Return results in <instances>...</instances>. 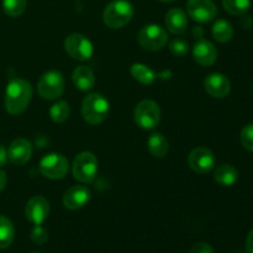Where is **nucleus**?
<instances>
[{
	"label": "nucleus",
	"instance_id": "nucleus-15",
	"mask_svg": "<svg viewBox=\"0 0 253 253\" xmlns=\"http://www.w3.org/2000/svg\"><path fill=\"white\" fill-rule=\"evenodd\" d=\"M90 200V190L84 185H74L63 195V205L69 210H79Z\"/></svg>",
	"mask_w": 253,
	"mask_h": 253
},
{
	"label": "nucleus",
	"instance_id": "nucleus-29",
	"mask_svg": "<svg viewBox=\"0 0 253 253\" xmlns=\"http://www.w3.org/2000/svg\"><path fill=\"white\" fill-rule=\"evenodd\" d=\"M31 240L35 245H43L48 240V234L41 225H35V227L31 231Z\"/></svg>",
	"mask_w": 253,
	"mask_h": 253
},
{
	"label": "nucleus",
	"instance_id": "nucleus-26",
	"mask_svg": "<svg viewBox=\"0 0 253 253\" xmlns=\"http://www.w3.org/2000/svg\"><path fill=\"white\" fill-rule=\"evenodd\" d=\"M27 0H2V10L10 17H17L24 14Z\"/></svg>",
	"mask_w": 253,
	"mask_h": 253
},
{
	"label": "nucleus",
	"instance_id": "nucleus-25",
	"mask_svg": "<svg viewBox=\"0 0 253 253\" xmlns=\"http://www.w3.org/2000/svg\"><path fill=\"white\" fill-rule=\"evenodd\" d=\"M222 6L231 15H244L251 6V0H222Z\"/></svg>",
	"mask_w": 253,
	"mask_h": 253
},
{
	"label": "nucleus",
	"instance_id": "nucleus-10",
	"mask_svg": "<svg viewBox=\"0 0 253 253\" xmlns=\"http://www.w3.org/2000/svg\"><path fill=\"white\" fill-rule=\"evenodd\" d=\"M187 11L194 21L210 22L217 14V7L212 0H189Z\"/></svg>",
	"mask_w": 253,
	"mask_h": 253
},
{
	"label": "nucleus",
	"instance_id": "nucleus-20",
	"mask_svg": "<svg viewBox=\"0 0 253 253\" xmlns=\"http://www.w3.org/2000/svg\"><path fill=\"white\" fill-rule=\"evenodd\" d=\"M148 151H150L151 155L156 158H162L167 155L168 152V141L167 138L165 137L161 133H152L148 138Z\"/></svg>",
	"mask_w": 253,
	"mask_h": 253
},
{
	"label": "nucleus",
	"instance_id": "nucleus-33",
	"mask_svg": "<svg viewBox=\"0 0 253 253\" xmlns=\"http://www.w3.org/2000/svg\"><path fill=\"white\" fill-rule=\"evenodd\" d=\"M6 182H7L6 174H5L4 170L0 169V193H1L2 190L5 189V187H6Z\"/></svg>",
	"mask_w": 253,
	"mask_h": 253
},
{
	"label": "nucleus",
	"instance_id": "nucleus-18",
	"mask_svg": "<svg viewBox=\"0 0 253 253\" xmlns=\"http://www.w3.org/2000/svg\"><path fill=\"white\" fill-rule=\"evenodd\" d=\"M72 81H73L74 85L79 90L86 91L90 90L94 86V84H95V76H94V72L89 67L79 66L74 69Z\"/></svg>",
	"mask_w": 253,
	"mask_h": 253
},
{
	"label": "nucleus",
	"instance_id": "nucleus-23",
	"mask_svg": "<svg viewBox=\"0 0 253 253\" xmlns=\"http://www.w3.org/2000/svg\"><path fill=\"white\" fill-rule=\"evenodd\" d=\"M211 34L217 42L225 43V42H229L232 39V36H234V29H232L231 24L227 22L226 20H219L212 26Z\"/></svg>",
	"mask_w": 253,
	"mask_h": 253
},
{
	"label": "nucleus",
	"instance_id": "nucleus-2",
	"mask_svg": "<svg viewBox=\"0 0 253 253\" xmlns=\"http://www.w3.org/2000/svg\"><path fill=\"white\" fill-rule=\"evenodd\" d=\"M110 105L105 96L99 93L89 94L82 103V115L90 125H98L106 120Z\"/></svg>",
	"mask_w": 253,
	"mask_h": 253
},
{
	"label": "nucleus",
	"instance_id": "nucleus-34",
	"mask_svg": "<svg viewBox=\"0 0 253 253\" xmlns=\"http://www.w3.org/2000/svg\"><path fill=\"white\" fill-rule=\"evenodd\" d=\"M160 1H162V2H172V1H174V0H160Z\"/></svg>",
	"mask_w": 253,
	"mask_h": 253
},
{
	"label": "nucleus",
	"instance_id": "nucleus-11",
	"mask_svg": "<svg viewBox=\"0 0 253 253\" xmlns=\"http://www.w3.org/2000/svg\"><path fill=\"white\" fill-rule=\"evenodd\" d=\"M215 161L214 153L207 147L194 148L188 157L189 167L199 174L209 173L215 167Z\"/></svg>",
	"mask_w": 253,
	"mask_h": 253
},
{
	"label": "nucleus",
	"instance_id": "nucleus-28",
	"mask_svg": "<svg viewBox=\"0 0 253 253\" xmlns=\"http://www.w3.org/2000/svg\"><path fill=\"white\" fill-rule=\"evenodd\" d=\"M240 138H241L242 146L250 152H253V124L246 125L242 128Z\"/></svg>",
	"mask_w": 253,
	"mask_h": 253
},
{
	"label": "nucleus",
	"instance_id": "nucleus-35",
	"mask_svg": "<svg viewBox=\"0 0 253 253\" xmlns=\"http://www.w3.org/2000/svg\"><path fill=\"white\" fill-rule=\"evenodd\" d=\"M31 253H40V252H31Z\"/></svg>",
	"mask_w": 253,
	"mask_h": 253
},
{
	"label": "nucleus",
	"instance_id": "nucleus-16",
	"mask_svg": "<svg viewBox=\"0 0 253 253\" xmlns=\"http://www.w3.org/2000/svg\"><path fill=\"white\" fill-rule=\"evenodd\" d=\"M193 58L203 67L212 66L217 59V51L210 41L200 40L193 47Z\"/></svg>",
	"mask_w": 253,
	"mask_h": 253
},
{
	"label": "nucleus",
	"instance_id": "nucleus-4",
	"mask_svg": "<svg viewBox=\"0 0 253 253\" xmlns=\"http://www.w3.org/2000/svg\"><path fill=\"white\" fill-rule=\"evenodd\" d=\"M73 177L81 183H91L98 173V160L91 152H81L73 161L72 166Z\"/></svg>",
	"mask_w": 253,
	"mask_h": 253
},
{
	"label": "nucleus",
	"instance_id": "nucleus-7",
	"mask_svg": "<svg viewBox=\"0 0 253 253\" xmlns=\"http://www.w3.org/2000/svg\"><path fill=\"white\" fill-rule=\"evenodd\" d=\"M167 32L160 25H147V26H143L138 32V43L146 51H160L167 44Z\"/></svg>",
	"mask_w": 253,
	"mask_h": 253
},
{
	"label": "nucleus",
	"instance_id": "nucleus-21",
	"mask_svg": "<svg viewBox=\"0 0 253 253\" xmlns=\"http://www.w3.org/2000/svg\"><path fill=\"white\" fill-rule=\"evenodd\" d=\"M15 237V229L11 220L0 215V250H5L12 244Z\"/></svg>",
	"mask_w": 253,
	"mask_h": 253
},
{
	"label": "nucleus",
	"instance_id": "nucleus-19",
	"mask_svg": "<svg viewBox=\"0 0 253 253\" xmlns=\"http://www.w3.org/2000/svg\"><path fill=\"white\" fill-rule=\"evenodd\" d=\"M214 179L222 187H231L239 179V172L231 165H222L215 169Z\"/></svg>",
	"mask_w": 253,
	"mask_h": 253
},
{
	"label": "nucleus",
	"instance_id": "nucleus-17",
	"mask_svg": "<svg viewBox=\"0 0 253 253\" xmlns=\"http://www.w3.org/2000/svg\"><path fill=\"white\" fill-rule=\"evenodd\" d=\"M165 22L166 27H167L172 34L182 35L184 34L188 26L187 14H185L184 10L178 9V7L170 9L169 11L167 12V15H166Z\"/></svg>",
	"mask_w": 253,
	"mask_h": 253
},
{
	"label": "nucleus",
	"instance_id": "nucleus-13",
	"mask_svg": "<svg viewBox=\"0 0 253 253\" xmlns=\"http://www.w3.org/2000/svg\"><path fill=\"white\" fill-rule=\"evenodd\" d=\"M32 156V145L26 138H16L7 148V158L15 166H24Z\"/></svg>",
	"mask_w": 253,
	"mask_h": 253
},
{
	"label": "nucleus",
	"instance_id": "nucleus-27",
	"mask_svg": "<svg viewBox=\"0 0 253 253\" xmlns=\"http://www.w3.org/2000/svg\"><path fill=\"white\" fill-rule=\"evenodd\" d=\"M169 51L175 57H184L189 52V43L185 40L174 39L169 43Z\"/></svg>",
	"mask_w": 253,
	"mask_h": 253
},
{
	"label": "nucleus",
	"instance_id": "nucleus-24",
	"mask_svg": "<svg viewBox=\"0 0 253 253\" xmlns=\"http://www.w3.org/2000/svg\"><path fill=\"white\" fill-rule=\"evenodd\" d=\"M69 115H71V108L67 101H57L49 109V116L57 124H62L68 120Z\"/></svg>",
	"mask_w": 253,
	"mask_h": 253
},
{
	"label": "nucleus",
	"instance_id": "nucleus-1",
	"mask_svg": "<svg viewBox=\"0 0 253 253\" xmlns=\"http://www.w3.org/2000/svg\"><path fill=\"white\" fill-rule=\"evenodd\" d=\"M32 85L22 78H12L5 90V109L11 115H19L29 106L32 98Z\"/></svg>",
	"mask_w": 253,
	"mask_h": 253
},
{
	"label": "nucleus",
	"instance_id": "nucleus-5",
	"mask_svg": "<svg viewBox=\"0 0 253 253\" xmlns=\"http://www.w3.org/2000/svg\"><path fill=\"white\" fill-rule=\"evenodd\" d=\"M40 96L44 100H54L64 91L63 74L58 71H48L42 74L37 84Z\"/></svg>",
	"mask_w": 253,
	"mask_h": 253
},
{
	"label": "nucleus",
	"instance_id": "nucleus-30",
	"mask_svg": "<svg viewBox=\"0 0 253 253\" xmlns=\"http://www.w3.org/2000/svg\"><path fill=\"white\" fill-rule=\"evenodd\" d=\"M188 253H214V250H212V247L209 244L199 242V244L193 245L192 249L189 250Z\"/></svg>",
	"mask_w": 253,
	"mask_h": 253
},
{
	"label": "nucleus",
	"instance_id": "nucleus-31",
	"mask_svg": "<svg viewBox=\"0 0 253 253\" xmlns=\"http://www.w3.org/2000/svg\"><path fill=\"white\" fill-rule=\"evenodd\" d=\"M6 161H7V151L5 150L4 146L0 143V168L4 167L6 165Z\"/></svg>",
	"mask_w": 253,
	"mask_h": 253
},
{
	"label": "nucleus",
	"instance_id": "nucleus-14",
	"mask_svg": "<svg viewBox=\"0 0 253 253\" xmlns=\"http://www.w3.org/2000/svg\"><path fill=\"white\" fill-rule=\"evenodd\" d=\"M204 88L212 98L222 99L229 95L231 90V83L224 74L211 73L205 78Z\"/></svg>",
	"mask_w": 253,
	"mask_h": 253
},
{
	"label": "nucleus",
	"instance_id": "nucleus-22",
	"mask_svg": "<svg viewBox=\"0 0 253 253\" xmlns=\"http://www.w3.org/2000/svg\"><path fill=\"white\" fill-rule=\"evenodd\" d=\"M131 76L138 81L140 83L146 84V85H151L153 82L156 81V73L150 68V67L145 66L142 63H135L131 66Z\"/></svg>",
	"mask_w": 253,
	"mask_h": 253
},
{
	"label": "nucleus",
	"instance_id": "nucleus-3",
	"mask_svg": "<svg viewBox=\"0 0 253 253\" xmlns=\"http://www.w3.org/2000/svg\"><path fill=\"white\" fill-rule=\"evenodd\" d=\"M133 7L126 0H114L109 2L103 12L104 24L110 29H121L131 21Z\"/></svg>",
	"mask_w": 253,
	"mask_h": 253
},
{
	"label": "nucleus",
	"instance_id": "nucleus-6",
	"mask_svg": "<svg viewBox=\"0 0 253 253\" xmlns=\"http://www.w3.org/2000/svg\"><path fill=\"white\" fill-rule=\"evenodd\" d=\"M133 119L143 130H152L161 121V109L153 100H142L136 105Z\"/></svg>",
	"mask_w": 253,
	"mask_h": 253
},
{
	"label": "nucleus",
	"instance_id": "nucleus-12",
	"mask_svg": "<svg viewBox=\"0 0 253 253\" xmlns=\"http://www.w3.org/2000/svg\"><path fill=\"white\" fill-rule=\"evenodd\" d=\"M49 214V203L41 195L31 198L25 207V216L34 225H41Z\"/></svg>",
	"mask_w": 253,
	"mask_h": 253
},
{
	"label": "nucleus",
	"instance_id": "nucleus-9",
	"mask_svg": "<svg viewBox=\"0 0 253 253\" xmlns=\"http://www.w3.org/2000/svg\"><path fill=\"white\" fill-rule=\"evenodd\" d=\"M64 49L77 61H85L93 54V44L82 34H71L64 40Z\"/></svg>",
	"mask_w": 253,
	"mask_h": 253
},
{
	"label": "nucleus",
	"instance_id": "nucleus-8",
	"mask_svg": "<svg viewBox=\"0 0 253 253\" xmlns=\"http://www.w3.org/2000/svg\"><path fill=\"white\" fill-rule=\"evenodd\" d=\"M68 160L61 153H49L40 161V172L48 179H62L68 173Z\"/></svg>",
	"mask_w": 253,
	"mask_h": 253
},
{
	"label": "nucleus",
	"instance_id": "nucleus-32",
	"mask_svg": "<svg viewBox=\"0 0 253 253\" xmlns=\"http://www.w3.org/2000/svg\"><path fill=\"white\" fill-rule=\"evenodd\" d=\"M246 253H253V230L249 234L246 240Z\"/></svg>",
	"mask_w": 253,
	"mask_h": 253
}]
</instances>
